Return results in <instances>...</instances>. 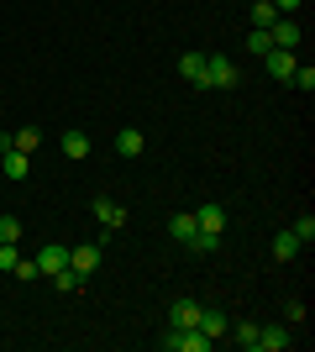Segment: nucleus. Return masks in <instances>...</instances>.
<instances>
[{"mask_svg": "<svg viewBox=\"0 0 315 352\" xmlns=\"http://www.w3.org/2000/svg\"><path fill=\"white\" fill-rule=\"evenodd\" d=\"M5 147H11V132H0V153H5Z\"/></svg>", "mask_w": 315, "mask_h": 352, "instance_id": "28", "label": "nucleus"}, {"mask_svg": "<svg viewBox=\"0 0 315 352\" xmlns=\"http://www.w3.org/2000/svg\"><path fill=\"white\" fill-rule=\"evenodd\" d=\"M69 268H74L79 279H90L95 268H100V248H95V242H84V248H69Z\"/></svg>", "mask_w": 315, "mask_h": 352, "instance_id": "5", "label": "nucleus"}, {"mask_svg": "<svg viewBox=\"0 0 315 352\" xmlns=\"http://www.w3.org/2000/svg\"><path fill=\"white\" fill-rule=\"evenodd\" d=\"M300 248H305V242H300L294 232H279V236H273V258H279V263H289V258H300Z\"/></svg>", "mask_w": 315, "mask_h": 352, "instance_id": "16", "label": "nucleus"}, {"mask_svg": "<svg viewBox=\"0 0 315 352\" xmlns=\"http://www.w3.org/2000/svg\"><path fill=\"white\" fill-rule=\"evenodd\" d=\"M95 221H100L105 232H116V226H126V210H121L116 200H105V195H100V200H95Z\"/></svg>", "mask_w": 315, "mask_h": 352, "instance_id": "11", "label": "nucleus"}, {"mask_svg": "<svg viewBox=\"0 0 315 352\" xmlns=\"http://www.w3.org/2000/svg\"><path fill=\"white\" fill-rule=\"evenodd\" d=\"M0 242H11V248L21 242V221L16 216H0Z\"/></svg>", "mask_w": 315, "mask_h": 352, "instance_id": "23", "label": "nucleus"}, {"mask_svg": "<svg viewBox=\"0 0 315 352\" xmlns=\"http://www.w3.org/2000/svg\"><path fill=\"white\" fill-rule=\"evenodd\" d=\"M300 6H305V0H273V11H279V16H294Z\"/></svg>", "mask_w": 315, "mask_h": 352, "instance_id": "27", "label": "nucleus"}, {"mask_svg": "<svg viewBox=\"0 0 315 352\" xmlns=\"http://www.w3.org/2000/svg\"><path fill=\"white\" fill-rule=\"evenodd\" d=\"M268 37H273V47H289V53H294V47H300V21H294V16H279L268 27Z\"/></svg>", "mask_w": 315, "mask_h": 352, "instance_id": "6", "label": "nucleus"}, {"mask_svg": "<svg viewBox=\"0 0 315 352\" xmlns=\"http://www.w3.org/2000/svg\"><path fill=\"white\" fill-rule=\"evenodd\" d=\"M168 232H174V242H184V248H189V242H195V232H200V226H195V210H179V216L168 221Z\"/></svg>", "mask_w": 315, "mask_h": 352, "instance_id": "13", "label": "nucleus"}, {"mask_svg": "<svg viewBox=\"0 0 315 352\" xmlns=\"http://www.w3.org/2000/svg\"><path fill=\"white\" fill-rule=\"evenodd\" d=\"M37 142H43V132H37V126H21V132L11 137V147H16V153H37Z\"/></svg>", "mask_w": 315, "mask_h": 352, "instance_id": "19", "label": "nucleus"}, {"mask_svg": "<svg viewBox=\"0 0 315 352\" xmlns=\"http://www.w3.org/2000/svg\"><path fill=\"white\" fill-rule=\"evenodd\" d=\"M168 326H179V331H184V326H200V305H195V300H179V305L168 310Z\"/></svg>", "mask_w": 315, "mask_h": 352, "instance_id": "15", "label": "nucleus"}, {"mask_svg": "<svg viewBox=\"0 0 315 352\" xmlns=\"http://www.w3.org/2000/svg\"><path fill=\"white\" fill-rule=\"evenodd\" d=\"M58 268H69V248H58V242H47V248L37 252V274H47V279H53Z\"/></svg>", "mask_w": 315, "mask_h": 352, "instance_id": "10", "label": "nucleus"}, {"mask_svg": "<svg viewBox=\"0 0 315 352\" xmlns=\"http://www.w3.org/2000/svg\"><path fill=\"white\" fill-rule=\"evenodd\" d=\"M179 74L200 89V79H205V53H184V58H179Z\"/></svg>", "mask_w": 315, "mask_h": 352, "instance_id": "17", "label": "nucleus"}, {"mask_svg": "<svg viewBox=\"0 0 315 352\" xmlns=\"http://www.w3.org/2000/svg\"><path fill=\"white\" fill-rule=\"evenodd\" d=\"M53 289H58V294H74V289H84V279H79L74 268H58V274H53Z\"/></svg>", "mask_w": 315, "mask_h": 352, "instance_id": "20", "label": "nucleus"}, {"mask_svg": "<svg viewBox=\"0 0 315 352\" xmlns=\"http://www.w3.org/2000/svg\"><path fill=\"white\" fill-rule=\"evenodd\" d=\"M58 147H63V158H90V132H84V126H69V132L58 137Z\"/></svg>", "mask_w": 315, "mask_h": 352, "instance_id": "7", "label": "nucleus"}, {"mask_svg": "<svg viewBox=\"0 0 315 352\" xmlns=\"http://www.w3.org/2000/svg\"><path fill=\"white\" fill-rule=\"evenodd\" d=\"M284 347H294V331H289V326H257L253 352H284Z\"/></svg>", "mask_w": 315, "mask_h": 352, "instance_id": "3", "label": "nucleus"}, {"mask_svg": "<svg viewBox=\"0 0 315 352\" xmlns=\"http://www.w3.org/2000/svg\"><path fill=\"white\" fill-rule=\"evenodd\" d=\"M289 85H300V89H315V69H310V63H294V74H289Z\"/></svg>", "mask_w": 315, "mask_h": 352, "instance_id": "24", "label": "nucleus"}, {"mask_svg": "<svg viewBox=\"0 0 315 352\" xmlns=\"http://www.w3.org/2000/svg\"><path fill=\"white\" fill-rule=\"evenodd\" d=\"M289 232L300 236V242H315V216H310V210H305V216L294 221V226H289Z\"/></svg>", "mask_w": 315, "mask_h": 352, "instance_id": "26", "label": "nucleus"}, {"mask_svg": "<svg viewBox=\"0 0 315 352\" xmlns=\"http://www.w3.org/2000/svg\"><path fill=\"white\" fill-rule=\"evenodd\" d=\"M273 21H279V11H273V0H253V27H263V32H268Z\"/></svg>", "mask_w": 315, "mask_h": 352, "instance_id": "18", "label": "nucleus"}, {"mask_svg": "<svg viewBox=\"0 0 315 352\" xmlns=\"http://www.w3.org/2000/svg\"><path fill=\"white\" fill-rule=\"evenodd\" d=\"M200 331H205L210 342H221L226 331H231V326H226V316H221V310H205V305H200Z\"/></svg>", "mask_w": 315, "mask_h": 352, "instance_id": "14", "label": "nucleus"}, {"mask_svg": "<svg viewBox=\"0 0 315 352\" xmlns=\"http://www.w3.org/2000/svg\"><path fill=\"white\" fill-rule=\"evenodd\" d=\"M268 47H273V37H268L263 27H253V37H247V53H253V58H263Z\"/></svg>", "mask_w": 315, "mask_h": 352, "instance_id": "21", "label": "nucleus"}, {"mask_svg": "<svg viewBox=\"0 0 315 352\" xmlns=\"http://www.w3.org/2000/svg\"><path fill=\"white\" fill-rule=\"evenodd\" d=\"M163 347H168V352H210L215 342H210L205 331H200V326H184V331L174 326V331L163 337Z\"/></svg>", "mask_w": 315, "mask_h": 352, "instance_id": "2", "label": "nucleus"}, {"mask_svg": "<svg viewBox=\"0 0 315 352\" xmlns=\"http://www.w3.org/2000/svg\"><path fill=\"white\" fill-rule=\"evenodd\" d=\"M195 226H200V236H221L226 232V210L221 206H200L195 210Z\"/></svg>", "mask_w": 315, "mask_h": 352, "instance_id": "9", "label": "nucleus"}, {"mask_svg": "<svg viewBox=\"0 0 315 352\" xmlns=\"http://www.w3.org/2000/svg\"><path fill=\"white\" fill-rule=\"evenodd\" d=\"M237 85V63L226 58V53H205V79L200 89H231Z\"/></svg>", "mask_w": 315, "mask_h": 352, "instance_id": "1", "label": "nucleus"}, {"mask_svg": "<svg viewBox=\"0 0 315 352\" xmlns=\"http://www.w3.org/2000/svg\"><path fill=\"white\" fill-rule=\"evenodd\" d=\"M142 147H148V137L137 132V126H121V132H116V153H121V158H137Z\"/></svg>", "mask_w": 315, "mask_h": 352, "instance_id": "12", "label": "nucleus"}, {"mask_svg": "<svg viewBox=\"0 0 315 352\" xmlns=\"http://www.w3.org/2000/svg\"><path fill=\"white\" fill-rule=\"evenodd\" d=\"M294 53H289V47H268V53H263V69L273 74V79H289V74H294Z\"/></svg>", "mask_w": 315, "mask_h": 352, "instance_id": "8", "label": "nucleus"}, {"mask_svg": "<svg viewBox=\"0 0 315 352\" xmlns=\"http://www.w3.org/2000/svg\"><path fill=\"white\" fill-rule=\"evenodd\" d=\"M231 337H237V342H242V347L253 352V347H257V321H242V326H237V331H231Z\"/></svg>", "mask_w": 315, "mask_h": 352, "instance_id": "25", "label": "nucleus"}, {"mask_svg": "<svg viewBox=\"0 0 315 352\" xmlns=\"http://www.w3.org/2000/svg\"><path fill=\"white\" fill-rule=\"evenodd\" d=\"M0 184H5V174H0Z\"/></svg>", "mask_w": 315, "mask_h": 352, "instance_id": "29", "label": "nucleus"}, {"mask_svg": "<svg viewBox=\"0 0 315 352\" xmlns=\"http://www.w3.org/2000/svg\"><path fill=\"white\" fill-rule=\"evenodd\" d=\"M0 174L11 179V184H21V179L32 174V153H16V147H5V153H0Z\"/></svg>", "mask_w": 315, "mask_h": 352, "instance_id": "4", "label": "nucleus"}, {"mask_svg": "<svg viewBox=\"0 0 315 352\" xmlns=\"http://www.w3.org/2000/svg\"><path fill=\"white\" fill-rule=\"evenodd\" d=\"M16 279L21 284H32V279H43V274H37V258H16V268H11Z\"/></svg>", "mask_w": 315, "mask_h": 352, "instance_id": "22", "label": "nucleus"}]
</instances>
